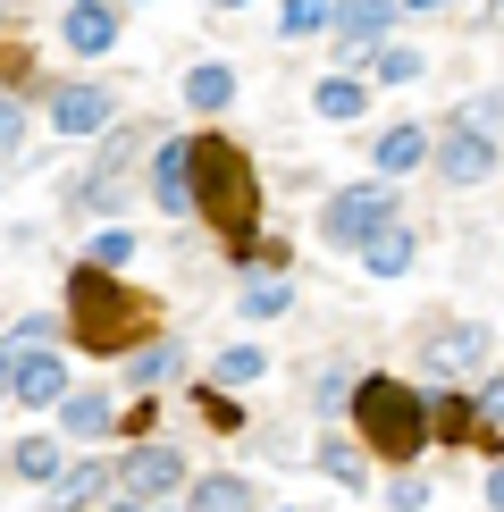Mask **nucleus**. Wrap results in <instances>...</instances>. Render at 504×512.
Here are the masks:
<instances>
[{
	"label": "nucleus",
	"mask_w": 504,
	"mask_h": 512,
	"mask_svg": "<svg viewBox=\"0 0 504 512\" xmlns=\"http://www.w3.org/2000/svg\"><path fill=\"white\" fill-rule=\"evenodd\" d=\"M17 471H26V479H51V471H59V445H51V437H26V445H17Z\"/></svg>",
	"instance_id": "412c9836"
},
{
	"label": "nucleus",
	"mask_w": 504,
	"mask_h": 512,
	"mask_svg": "<svg viewBox=\"0 0 504 512\" xmlns=\"http://www.w3.org/2000/svg\"><path fill=\"white\" fill-rule=\"evenodd\" d=\"M378 76H387V84H412L420 59H412V51H387V59H378Z\"/></svg>",
	"instance_id": "393cba45"
},
{
	"label": "nucleus",
	"mask_w": 504,
	"mask_h": 512,
	"mask_svg": "<svg viewBox=\"0 0 504 512\" xmlns=\"http://www.w3.org/2000/svg\"><path fill=\"white\" fill-rule=\"evenodd\" d=\"M328 26H336V42H378L395 26V9H328Z\"/></svg>",
	"instance_id": "2eb2a0df"
},
{
	"label": "nucleus",
	"mask_w": 504,
	"mask_h": 512,
	"mask_svg": "<svg viewBox=\"0 0 504 512\" xmlns=\"http://www.w3.org/2000/svg\"><path fill=\"white\" fill-rule=\"evenodd\" d=\"M328 26V9H311V0H294V9H286V34H320Z\"/></svg>",
	"instance_id": "b1692460"
},
{
	"label": "nucleus",
	"mask_w": 504,
	"mask_h": 512,
	"mask_svg": "<svg viewBox=\"0 0 504 512\" xmlns=\"http://www.w3.org/2000/svg\"><path fill=\"white\" fill-rule=\"evenodd\" d=\"M110 487H118V471H110V462H76V471L59 479V512H84V504H101Z\"/></svg>",
	"instance_id": "9d476101"
},
{
	"label": "nucleus",
	"mask_w": 504,
	"mask_h": 512,
	"mask_svg": "<svg viewBox=\"0 0 504 512\" xmlns=\"http://www.w3.org/2000/svg\"><path fill=\"white\" fill-rule=\"evenodd\" d=\"M59 403H68V437H101L110 429V403L101 395H59Z\"/></svg>",
	"instance_id": "f3484780"
},
{
	"label": "nucleus",
	"mask_w": 504,
	"mask_h": 512,
	"mask_svg": "<svg viewBox=\"0 0 504 512\" xmlns=\"http://www.w3.org/2000/svg\"><path fill=\"white\" fill-rule=\"evenodd\" d=\"M244 311H252V319L286 311V277H252V286H244Z\"/></svg>",
	"instance_id": "aec40b11"
},
{
	"label": "nucleus",
	"mask_w": 504,
	"mask_h": 512,
	"mask_svg": "<svg viewBox=\"0 0 504 512\" xmlns=\"http://www.w3.org/2000/svg\"><path fill=\"white\" fill-rule=\"evenodd\" d=\"M320 110H328V118H362V84H353V76H328V84H320Z\"/></svg>",
	"instance_id": "6ab92c4d"
},
{
	"label": "nucleus",
	"mask_w": 504,
	"mask_h": 512,
	"mask_svg": "<svg viewBox=\"0 0 504 512\" xmlns=\"http://www.w3.org/2000/svg\"><path fill=\"white\" fill-rule=\"evenodd\" d=\"M68 311H76V336L93 353H118V345H135V336H143V303L126 286H110L101 269H76L68 277Z\"/></svg>",
	"instance_id": "7ed1b4c3"
},
{
	"label": "nucleus",
	"mask_w": 504,
	"mask_h": 512,
	"mask_svg": "<svg viewBox=\"0 0 504 512\" xmlns=\"http://www.w3.org/2000/svg\"><path fill=\"white\" fill-rule=\"evenodd\" d=\"M9 395L59 403V395H68V361H59V353H9Z\"/></svg>",
	"instance_id": "0eeeda50"
},
{
	"label": "nucleus",
	"mask_w": 504,
	"mask_h": 512,
	"mask_svg": "<svg viewBox=\"0 0 504 512\" xmlns=\"http://www.w3.org/2000/svg\"><path fill=\"white\" fill-rule=\"evenodd\" d=\"M252 378H261V353H227L219 361V387H252Z\"/></svg>",
	"instance_id": "5701e85b"
},
{
	"label": "nucleus",
	"mask_w": 504,
	"mask_h": 512,
	"mask_svg": "<svg viewBox=\"0 0 504 512\" xmlns=\"http://www.w3.org/2000/svg\"><path fill=\"white\" fill-rule=\"evenodd\" d=\"M420 152H429V135H420V126H395V135H378V168H387V177L420 168Z\"/></svg>",
	"instance_id": "ddd939ff"
},
{
	"label": "nucleus",
	"mask_w": 504,
	"mask_h": 512,
	"mask_svg": "<svg viewBox=\"0 0 504 512\" xmlns=\"http://www.w3.org/2000/svg\"><path fill=\"white\" fill-rule=\"evenodd\" d=\"M118 487H126L135 504H152V496H177V487H185V462L168 454V445H143V454H126Z\"/></svg>",
	"instance_id": "423d86ee"
},
{
	"label": "nucleus",
	"mask_w": 504,
	"mask_h": 512,
	"mask_svg": "<svg viewBox=\"0 0 504 512\" xmlns=\"http://www.w3.org/2000/svg\"><path fill=\"white\" fill-rule=\"evenodd\" d=\"M479 353H488V345H479V328H437L420 361H429L437 378H471V370H479Z\"/></svg>",
	"instance_id": "1a4fd4ad"
},
{
	"label": "nucleus",
	"mask_w": 504,
	"mask_h": 512,
	"mask_svg": "<svg viewBox=\"0 0 504 512\" xmlns=\"http://www.w3.org/2000/svg\"><path fill=\"white\" fill-rule=\"evenodd\" d=\"M51 118H59V135H93V126L118 118V101L101 93V84H68V93L51 101Z\"/></svg>",
	"instance_id": "6e6552de"
},
{
	"label": "nucleus",
	"mask_w": 504,
	"mask_h": 512,
	"mask_svg": "<svg viewBox=\"0 0 504 512\" xmlns=\"http://www.w3.org/2000/svg\"><path fill=\"white\" fill-rule=\"evenodd\" d=\"M378 227H395V194L387 185H353L328 202V244H370Z\"/></svg>",
	"instance_id": "39448f33"
},
{
	"label": "nucleus",
	"mask_w": 504,
	"mask_h": 512,
	"mask_svg": "<svg viewBox=\"0 0 504 512\" xmlns=\"http://www.w3.org/2000/svg\"><path fill=\"white\" fill-rule=\"evenodd\" d=\"M0 395H9V353H0Z\"/></svg>",
	"instance_id": "cd10ccee"
},
{
	"label": "nucleus",
	"mask_w": 504,
	"mask_h": 512,
	"mask_svg": "<svg viewBox=\"0 0 504 512\" xmlns=\"http://www.w3.org/2000/svg\"><path fill=\"white\" fill-rule=\"evenodd\" d=\"M353 420H362V437L378 454H395V462L429 445V403H420L404 378H362V387H353Z\"/></svg>",
	"instance_id": "f03ea898"
},
{
	"label": "nucleus",
	"mask_w": 504,
	"mask_h": 512,
	"mask_svg": "<svg viewBox=\"0 0 504 512\" xmlns=\"http://www.w3.org/2000/svg\"><path fill=\"white\" fill-rule=\"evenodd\" d=\"M118 512H143V504H118Z\"/></svg>",
	"instance_id": "c85d7f7f"
},
{
	"label": "nucleus",
	"mask_w": 504,
	"mask_h": 512,
	"mask_svg": "<svg viewBox=\"0 0 504 512\" xmlns=\"http://www.w3.org/2000/svg\"><path fill=\"white\" fill-rule=\"evenodd\" d=\"M17 135H26V118H17V101L0 93V152H17Z\"/></svg>",
	"instance_id": "a878e982"
},
{
	"label": "nucleus",
	"mask_w": 504,
	"mask_h": 512,
	"mask_svg": "<svg viewBox=\"0 0 504 512\" xmlns=\"http://www.w3.org/2000/svg\"><path fill=\"white\" fill-rule=\"evenodd\" d=\"M168 370H177V353H168V345H152V353L135 361V378H168Z\"/></svg>",
	"instance_id": "bb28decb"
},
{
	"label": "nucleus",
	"mask_w": 504,
	"mask_h": 512,
	"mask_svg": "<svg viewBox=\"0 0 504 512\" xmlns=\"http://www.w3.org/2000/svg\"><path fill=\"white\" fill-rule=\"evenodd\" d=\"M194 512H252V487L244 479H202L194 487Z\"/></svg>",
	"instance_id": "dca6fc26"
},
{
	"label": "nucleus",
	"mask_w": 504,
	"mask_h": 512,
	"mask_svg": "<svg viewBox=\"0 0 504 512\" xmlns=\"http://www.w3.org/2000/svg\"><path fill=\"white\" fill-rule=\"evenodd\" d=\"M488 168H496V101H471V110H462V126L446 135V177L479 185Z\"/></svg>",
	"instance_id": "20e7f679"
},
{
	"label": "nucleus",
	"mask_w": 504,
	"mask_h": 512,
	"mask_svg": "<svg viewBox=\"0 0 504 512\" xmlns=\"http://www.w3.org/2000/svg\"><path fill=\"white\" fill-rule=\"evenodd\" d=\"M185 202H202V219L219 227L227 244H252V219H261V177L236 143H185Z\"/></svg>",
	"instance_id": "f257e3e1"
},
{
	"label": "nucleus",
	"mask_w": 504,
	"mask_h": 512,
	"mask_svg": "<svg viewBox=\"0 0 504 512\" xmlns=\"http://www.w3.org/2000/svg\"><path fill=\"white\" fill-rule=\"evenodd\" d=\"M227 93H236V76H227V68H194V101H202V110H210V101H227Z\"/></svg>",
	"instance_id": "4be33fe9"
},
{
	"label": "nucleus",
	"mask_w": 504,
	"mask_h": 512,
	"mask_svg": "<svg viewBox=\"0 0 504 512\" xmlns=\"http://www.w3.org/2000/svg\"><path fill=\"white\" fill-rule=\"evenodd\" d=\"M429 429H437V437H462V445H471L479 412H471V403H462V395H446V403H437V412H429Z\"/></svg>",
	"instance_id": "a211bd4d"
},
{
	"label": "nucleus",
	"mask_w": 504,
	"mask_h": 512,
	"mask_svg": "<svg viewBox=\"0 0 504 512\" xmlns=\"http://www.w3.org/2000/svg\"><path fill=\"white\" fill-rule=\"evenodd\" d=\"M412 269V236H404V227H378V236H370V277H404Z\"/></svg>",
	"instance_id": "4468645a"
},
{
	"label": "nucleus",
	"mask_w": 504,
	"mask_h": 512,
	"mask_svg": "<svg viewBox=\"0 0 504 512\" xmlns=\"http://www.w3.org/2000/svg\"><path fill=\"white\" fill-rule=\"evenodd\" d=\"M59 34H68L76 51H110V42H118V17H110V9H68V26H59Z\"/></svg>",
	"instance_id": "f8f14e48"
},
{
	"label": "nucleus",
	"mask_w": 504,
	"mask_h": 512,
	"mask_svg": "<svg viewBox=\"0 0 504 512\" xmlns=\"http://www.w3.org/2000/svg\"><path fill=\"white\" fill-rule=\"evenodd\" d=\"M152 202H160V210H194V202H185V143H160V168H152Z\"/></svg>",
	"instance_id": "9b49d317"
}]
</instances>
